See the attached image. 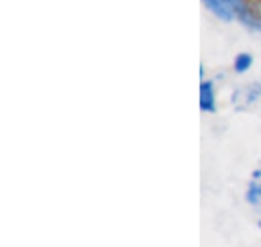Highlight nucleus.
I'll list each match as a JSON object with an SVG mask.
<instances>
[{
  "mask_svg": "<svg viewBox=\"0 0 261 247\" xmlns=\"http://www.w3.org/2000/svg\"><path fill=\"white\" fill-rule=\"evenodd\" d=\"M239 4L245 10L247 18L257 27H261V0H239Z\"/></svg>",
  "mask_w": 261,
  "mask_h": 247,
  "instance_id": "f257e3e1",
  "label": "nucleus"
}]
</instances>
